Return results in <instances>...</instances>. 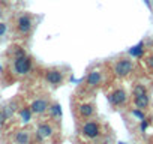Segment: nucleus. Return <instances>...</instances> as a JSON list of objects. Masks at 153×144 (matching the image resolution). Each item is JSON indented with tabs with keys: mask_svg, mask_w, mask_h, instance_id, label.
Listing matches in <instances>:
<instances>
[{
	"mask_svg": "<svg viewBox=\"0 0 153 144\" xmlns=\"http://www.w3.org/2000/svg\"><path fill=\"white\" fill-rule=\"evenodd\" d=\"M14 68H15V72L20 75H26L29 74V71L32 68V62L27 56H20V57H15V62H14Z\"/></svg>",
	"mask_w": 153,
	"mask_h": 144,
	"instance_id": "obj_1",
	"label": "nucleus"
},
{
	"mask_svg": "<svg viewBox=\"0 0 153 144\" xmlns=\"http://www.w3.org/2000/svg\"><path fill=\"white\" fill-rule=\"evenodd\" d=\"M132 69H134V63L131 60H128V59L119 60L116 63V66H114V72H116L117 77H126V75H129L131 72H132Z\"/></svg>",
	"mask_w": 153,
	"mask_h": 144,
	"instance_id": "obj_2",
	"label": "nucleus"
},
{
	"mask_svg": "<svg viewBox=\"0 0 153 144\" xmlns=\"http://www.w3.org/2000/svg\"><path fill=\"white\" fill-rule=\"evenodd\" d=\"M108 101H110L113 105L120 107V105H123V104L126 102V92L122 90V89H117V90H114V92L108 96Z\"/></svg>",
	"mask_w": 153,
	"mask_h": 144,
	"instance_id": "obj_3",
	"label": "nucleus"
},
{
	"mask_svg": "<svg viewBox=\"0 0 153 144\" xmlns=\"http://www.w3.org/2000/svg\"><path fill=\"white\" fill-rule=\"evenodd\" d=\"M45 80H47L50 84H53V86H59V84H62V81H63V74H62L60 71H57V69H51V71L47 72Z\"/></svg>",
	"mask_w": 153,
	"mask_h": 144,
	"instance_id": "obj_4",
	"label": "nucleus"
},
{
	"mask_svg": "<svg viewBox=\"0 0 153 144\" xmlns=\"http://www.w3.org/2000/svg\"><path fill=\"white\" fill-rule=\"evenodd\" d=\"M83 134L87 138H96V137H99V125L95 123V122H87L83 126Z\"/></svg>",
	"mask_w": 153,
	"mask_h": 144,
	"instance_id": "obj_5",
	"label": "nucleus"
},
{
	"mask_svg": "<svg viewBox=\"0 0 153 144\" xmlns=\"http://www.w3.org/2000/svg\"><path fill=\"white\" fill-rule=\"evenodd\" d=\"M48 108H50V107H48L47 101H44V99H36V101H33L32 105H30V110H32V113H35V114H44Z\"/></svg>",
	"mask_w": 153,
	"mask_h": 144,
	"instance_id": "obj_6",
	"label": "nucleus"
},
{
	"mask_svg": "<svg viewBox=\"0 0 153 144\" xmlns=\"http://www.w3.org/2000/svg\"><path fill=\"white\" fill-rule=\"evenodd\" d=\"M30 29H32V20L29 17H24V15L20 17V20H18V30L21 33H29Z\"/></svg>",
	"mask_w": 153,
	"mask_h": 144,
	"instance_id": "obj_7",
	"label": "nucleus"
},
{
	"mask_svg": "<svg viewBox=\"0 0 153 144\" xmlns=\"http://www.w3.org/2000/svg\"><path fill=\"white\" fill-rule=\"evenodd\" d=\"M36 134H38V137H39V138H48V137H51V135H53V128H51L48 123H42V125H39V126H38Z\"/></svg>",
	"mask_w": 153,
	"mask_h": 144,
	"instance_id": "obj_8",
	"label": "nucleus"
},
{
	"mask_svg": "<svg viewBox=\"0 0 153 144\" xmlns=\"http://www.w3.org/2000/svg\"><path fill=\"white\" fill-rule=\"evenodd\" d=\"M101 80H102V77H101V72L93 71V72H90L89 77H87V84H89L90 87H95V86H98V84L101 83Z\"/></svg>",
	"mask_w": 153,
	"mask_h": 144,
	"instance_id": "obj_9",
	"label": "nucleus"
},
{
	"mask_svg": "<svg viewBox=\"0 0 153 144\" xmlns=\"http://www.w3.org/2000/svg\"><path fill=\"white\" fill-rule=\"evenodd\" d=\"M149 96H147V93H144V95H140V96H135V105H137V108H140V110H144V108H147L149 107Z\"/></svg>",
	"mask_w": 153,
	"mask_h": 144,
	"instance_id": "obj_10",
	"label": "nucleus"
},
{
	"mask_svg": "<svg viewBox=\"0 0 153 144\" xmlns=\"http://www.w3.org/2000/svg\"><path fill=\"white\" fill-rule=\"evenodd\" d=\"M129 54H131L132 57H141V56L144 54V42H140L138 45L132 47V48L129 50Z\"/></svg>",
	"mask_w": 153,
	"mask_h": 144,
	"instance_id": "obj_11",
	"label": "nucleus"
},
{
	"mask_svg": "<svg viewBox=\"0 0 153 144\" xmlns=\"http://www.w3.org/2000/svg\"><path fill=\"white\" fill-rule=\"evenodd\" d=\"M78 111H80V114L83 117H90L93 114V107L90 104H81L80 108H78Z\"/></svg>",
	"mask_w": 153,
	"mask_h": 144,
	"instance_id": "obj_12",
	"label": "nucleus"
},
{
	"mask_svg": "<svg viewBox=\"0 0 153 144\" xmlns=\"http://www.w3.org/2000/svg\"><path fill=\"white\" fill-rule=\"evenodd\" d=\"M15 141H17V144H29V132H26V131L17 132Z\"/></svg>",
	"mask_w": 153,
	"mask_h": 144,
	"instance_id": "obj_13",
	"label": "nucleus"
},
{
	"mask_svg": "<svg viewBox=\"0 0 153 144\" xmlns=\"http://www.w3.org/2000/svg\"><path fill=\"white\" fill-rule=\"evenodd\" d=\"M20 116H21V119H23L24 123H29L32 120V110L30 108H23L20 111Z\"/></svg>",
	"mask_w": 153,
	"mask_h": 144,
	"instance_id": "obj_14",
	"label": "nucleus"
},
{
	"mask_svg": "<svg viewBox=\"0 0 153 144\" xmlns=\"http://www.w3.org/2000/svg\"><path fill=\"white\" fill-rule=\"evenodd\" d=\"M144 93H147V89L143 84H137L134 87V96H140V95H144Z\"/></svg>",
	"mask_w": 153,
	"mask_h": 144,
	"instance_id": "obj_15",
	"label": "nucleus"
},
{
	"mask_svg": "<svg viewBox=\"0 0 153 144\" xmlns=\"http://www.w3.org/2000/svg\"><path fill=\"white\" fill-rule=\"evenodd\" d=\"M50 111H51V114H53L54 117H62V107H60L59 104H54V105L50 108Z\"/></svg>",
	"mask_w": 153,
	"mask_h": 144,
	"instance_id": "obj_16",
	"label": "nucleus"
},
{
	"mask_svg": "<svg viewBox=\"0 0 153 144\" xmlns=\"http://www.w3.org/2000/svg\"><path fill=\"white\" fill-rule=\"evenodd\" d=\"M132 116H135L137 119H140V120H143L144 119V113L138 108V110H132Z\"/></svg>",
	"mask_w": 153,
	"mask_h": 144,
	"instance_id": "obj_17",
	"label": "nucleus"
},
{
	"mask_svg": "<svg viewBox=\"0 0 153 144\" xmlns=\"http://www.w3.org/2000/svg\"><path fill=\"white\" fill-rule=\"evenodd\" d=\"M149 120H146V119H143L141 120V125H140V129H141V132H146V129H147V126H149Z\"/></svg>",
	"mask_w": 153,
	"mask_h": 144,
	"instance_id": "obj_18",
	"label": "nucleus"
},
{
	"mask_svg": "<svg viewBox=\"0 0 153 144\" xmlns=\"http://www.w3.org/2000/svg\"><path fill=\"white\" fill-rule=\"evenodd\" d=\"M6 119H8V114L5 111H0V125H3L6 122Z\"/></svg>",
	"mask_w": 153,
	"mask_h": 144,
	"instance_id": "obj_19",
	"label": "nucleus"
},
{
	"mask_svg": "<svg viewBox=\"0 0 153 144\" xmlns=\"http://www.w3.org/2000/svg\"><path fill=\"white\" fill-rule=\"evenodd\" d=\"M6 32V24L5 23H0V36H3Z\"/></svg>",
	"mask_w": 153,
	"mask_h": 144,
	"instance_id": "obj_20",
	"label": "nucleus"
},
{
	"mask_svg": "<svg viewBox=\"0 0 153 144\" xmlns=\"http://www.w3.org/2000/svg\"><path fill=\"white\" fill-rule=\"evenodd\" d=\"M147 65H149V66H150V68L153 69V54H152V56H150V57L147 59Z\"/></svg>",
	"mask_w": 153,
	"mask_h": 144,
	"instance_id": "obj_21",
	"label": "nucleus"
},
{
	"mask_svg": "<svg viewBox=\"0 0 153 144\" xmlns=\"http://www.w3.org/2000/svg\"><path fill=\"white\" fill-rule=\"evenodd\" d=\"M144 3H146V5H147V6L150 8V2H149V0H144Z\"/></svg>",
	"mask_w": 153,
	"mask_h": 144,
	"instance_id": "obj_22",
	"label": "nucleus"
},
{
	"mask_svg": "<svg viewBox=\"0 0 153 144\" xmlns=\"http://www.w3.org/2000/svg\"><path fill=\"white\" fill-rule=\"evenodd\" d=\"M119 144H126V143H119Z\"/></svg>",
	"mask_w": 153,
	"mask_h": 144,
	"instance_id": "obj_23",
	"label": "nucleus"
},
{
	"mask_svg": "<svg viewBox=\"0 0 153 144\" xmlns=\"http://www.w3.org/2000/svg\"><path fill=\"white\" fill-rule=\"evenodd\" d=\"M0 71H2V66H0Z\"/></svg>",
	"mask_w": 153,
	"mask_h": 144,
	"instance_id": "obj_24",
	"label": "nucleus"
}]
</instances>
